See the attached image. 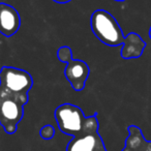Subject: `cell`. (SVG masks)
Here are the masks:
<instances>
[{
    "label": "cell",
    "instance_id": "cell-13",
    "mask_svg": "<svg viewBox=\"0 0 151 151\" xmlns=\"http://www.w3.org/2000/svg\"><path fill=\"white\" fill-rule=\"evenodd\" d=\"M115 1H120L121 2V1H124V0H115Z\"/></svg>",
    "mask_w": 151,
    "mask_h": 151
},
{
    "label": "cell",
    "instance_id": "cell-6",
    "mask_svg": "<svg viewBox=\"0 0 151 151\" xmlns=\"http://www.w3.org/2000/svg\"><path fill=\"white\" fill-rule=\"evenodd\" d=\"M65 78L76 91L84 89L87 78L89 76V67L86 62L78 59H73L66 64L64 69Z\"/></svg>",
    "mask_w": 151,
    "mask_h": 151
},
{
    "label": "cell",
    "instance_id": "cell-14",
    "mask_svg": "<svg viewBox=\"0 0 151 151\" xmlns=\"http://www.w3.org/2000/svg\"><path fill=\"white\" fill-rule=\"evenodd\" d=\"M149 35H150V37H151V28H150V32H149Z\"/></svg>",
    "mask_w": 151,
    "mask_h": 151
},
{
    "label": "cell",
    "instance_id": "cell-12",
    "mask_svg": "<svg viewBox=\"0 0 151 151\" xmlns=\"http://www.w3.org/2000/svg\"><path fill=\"white\" fill-rule=\"evenodd\" d=\"M53 1H55L57 3H67L69 1H71V0H53Z\"/></svg>",
    "mask_w": 151,
    "mask_h": 151
},
{
    "label": "cell",
    "instance_id": "cell-5",
    "mask_svg": "<svg viewBox=\"0 0 151 151\" xmlns=\"http://www.w3.org/2000/svg\"><path fill=\"white\" fill-rule=\"evenodd\" d=\"M66 151H108L99 129H89L73 137L67 144Z\"/></svg>",
    "mask_w": 151,
    "mask_h": 151
},
{
    "label": "cell",
    "instance_id": "cell-4",
    "mask_svg": "<svg viewBox=\"0 0 151 151\" xmlns=\"http://www.w3.org/2000/svg\"><path fill=\"white\" fill-rule=\"evenodd\" d=\"M33 85V79L28 71L13 66L0 69V87L17 96L28 101V92Z\"/></svg>",
    "mask_w": 151,
    "mask_h": 151
},
{
    "label": "cell",
    "instance_id": "cell-3",
    "mask_svg": "<svg viewBox=\"0 0 151 151\" xmlns=\"http://www.w3.org/2000/svg\"><path fill=\"white\" fill-rule=\"evenodd\" d=\"M27 101L0 87V124L6 134H13L17 132Z\"/></svg>",
    "mask_w": 151,
    "mask_h": 151
},
{
    "label": "cell",
    "instance_id": "cell-10",
    "mask_svg": "<svg viewBox=\"0 0 151 151\" xmlns=\"http://www.w3.org/2000/svg\"><path fill=\"white\" fill-rule=\"evenodd\" d=\"M58 59L63 63H68L69 61L73 60V54H71V50L69 47L67 46H63L61 48H59L58 50Z\"/></svg>",
    "mask_w": 151,
    "mask_h": 151
},
{
    "label": "cell",
    "instance_id": "cell-2",
    "mask_svg": "<svg viewBox=\"0 0 151 151\" xmlns=\"http://www.w3.org/2000/svg\"><path fill=\"white\" fill-rule=\"evenodd\" d=\"M91 29L94 35L107 46L123 45L125 36L117 20L107 11L97 9L91 16Z\"/></svg>",
    "mask_w": 151,
    "mask_h": 151
},
{
    "label": "cell",
    "instance_id": "cell-7",
    "mask_svg": "<svg viewBox=\"0 0 151 151\" xmlns=\"http://www.w3.org/2000/svg\"><path fill=\"white\" fill-rule=\"evenodd\" d=\"M21 18L17 9L6 3H0V33L9 37L18 32Z\"/></svg>",
    "mask_w": 151,
    "mask_h": 151
},
{
    "label": "cell",
    "instance_id": "cell-11",
    "mask_svg": "<svg viewBox=\"0 0 151 151\" xmlns=\"http://www.w3.org/2000/svg\"><path fill=\"white\" fill-rule=\"evenodd\" d=\"M40 134L44 140H51L55 134V129L52 125L47 124V125L42 126V129L40 130Z\"/></svg>",
    "mask_w": 151,
    "mask_h": 151
},
{
    "label": "cell",
    "instance_id": "cell-1",
    "mask_svg": "<svg viewBox=\"0 0 151 151\" xmlns=\"http://www.w3.org/2000/svg\"><path fill=\"white\" fill-rule=\"evenodd\" d=\"M55 119L63 134L76 137L89 129H99L96 114L86 117L79 107L71 104H63L55 110Z\"/></svg>",
    "mask_w": 151,
    "mask_h": 151
},
{
    "label": "cell",
    "instance_id": "cell-8",
    "mask_svg": "<svg viewBox=\"0 0 151 151\" xmlns=\"http://www.w3.org/2000/svg\"><path fill=\"white\" fill-rule=\"evenodd\" d=\"M146 44L139 34L132 33L125 36L123 47L121 49V57L124 59L139 58L143 54Z\"/></svg>",
    "mask_w": 151,
    "mask_h": 151
},
{
    "label": "cell",
    "instance_id": "cell-9",
    "mask_svg": "<svg viewBox=\"0 0 151 151\" xmlns=\"http://www.w3.org/2000/svg\"><path fill=\"white\" fill-rule=\"evenodd\" d=\"M128 132L129 134L122 151H151V142L145 140L142 130L138 126L130 125Z\"/></svg>",
    "mask_w": 151,
    "mask_h": 151
}]
</instances>
